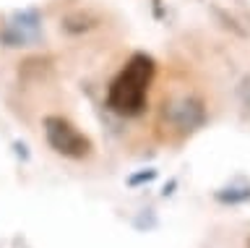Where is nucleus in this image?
Here are the masks:
<instances>
[{
    "label": "nucleus",
    "mask_w": 250,
    "mask_h": 248,
    "mask_svg": "<svg viewBox=\"0 0 250 248\" xmlns=\"http://www.w3.org/2000/svg\"><path fill=\"white\" fill-rule=\"evenodd\" d=\"M91 26H97V21L89 19V16H83V13H76V16H68L65 21H62V29L70 32V34L86 32V29H91Z\"/></svg>",
    "instance_id": "nucleus-6"
},
{
    "label": "nucleus",
    "mask_w": 250,
    "mask_h": 248,
    "mask_svg": "<svg viewBox=\"0 0 250 248\" xmlns=\"http://www.w3.org/2000/svg\"><path fill=\"white\" fill-rule=\"evenodd\" d=\"M214 199L219 201V204H245V201H250V185H227V188H219L214 191Z\"/></svg>",
    "instance_id": "nucleus-5"
},
{
    "label": "nucleus",
    "mask_w": 250,
    "mask_h": 248,
    "mask_svg": "<svg viewBox=\"0 0 250 248\" xmlns=\"http://www.w3.org/2000/svg\"><path fill=\"white\" fill-rule=\"evenodd\" d=\"M39 32H42V19L39 11L26 8V11H16L8 24L0 32V42L5 47H29V45L39 42Z\"/></svg>",
    "instance_id": "nucleus-4"
},
{
    "label": "nucleus",
    "mask_w": 250,
    "mask_h": 248,
    "mask_svg": "<svg viewBox=\"0 0 250 248\" xmlns=\"http://www.w3.org/2000/svg\"><path fill=\"white\" fill-rule=\"evenodd\" d=\"M248 105H250V97H248Z\"/></svg>",
    "instance_id": "nucleus-10"
},
{
    "label": "nucleus",
    "mask_w": 250,
    "mask_h": 248,
    "mask_svg": "<svg viewBox=\"0 0 250 248\" xmlns=\"http://www.w3.org/2000/svg\"><path fill=\"white\" fill-rule=\"evenodd\" d=\"M175 185H177V183H175V180H172L169 185H164V191H162V193H164V196H169V193H172V188H175Z\"/></svg>",
    "instance_id": "nucleus-9"
},
{
    "label": "nucleus",
    "mask_w": 250,
    "mask_h": 248,
    "mask_svg": "<svg viewBox=\"0 0 250 248\" xmlns=\"http://www.w3.org/2000/svg\"><path fill=\"white\" fill-rule=\"evenodd\" d=\"M154 178H156V170H154V167H146V170H141V173H133V175H130L125 183H128L130 188H138V185H146V183H151Z\"/></svg>",
    "instance_id": "nucleus-7"
},
{
    "label": "nucleus",
    "mask_w": 250,
    "mask_h": 248,
    "mask_svg": "<svg viewBox=\"0 0 250 248\" xmlns=\"http://www.w3.org/2000/svg\"><path fill=\"white\" fill-rule=\"evenodd\" d=\"M206 118V107L198 97H180L162 105V120H167L172 128L183 131V134H193V131L203 128Z\"/></svg>",
    "instance_id": "nucleus-3"
},
{
    "label": "nucleus",
    "mask_w": 250,
    "mask_h": 248,
    "mask_svg": "<svg viewBox=\"0 0 250 248\" xmlns=\"http://www.w3.org/2000/svg\"><path fill=\"white\" fill-rule=\"evenodd\" d=\"M42 126H44V138L55 154H60L65 159L91 157V152H94L91 138L81 134L68 118H62V115H47Z\"/></svg>",
    "instance_id": "nucleus-2"
},
{
    "label": "nucleus",
    "mask_w": 250,
    "mask_h": 248,
    "mask_svg": "<svg viewBox=\"0 0 250 248\" xmlns=\"http://www.w3.org/2000/svg\"><path fill=\"white\" fill-rule=\"evenodd\" d=\"M156 76V63L146 52H133L123 71L107 89V107L120 118H138L148 105V87Z\"/></svg>",
    "instance_id": "nucleus-1"
},
{
    "label": "nucleus",
    "mask_w": 250,
    "mask_h": 248,
    "mask_svg": "<svg viewBox=\"0 0 250 248\" xmlns=\"http://www.w3.org/2000/svg\"><path fill=\"white\" fill-rule=\"evenodd\" d=\"M13 149H16V154H19L21 159H29V149H26L23 141H13Z\"/></svg>",
    "instance_id": "nucleus-8"
}]
</instances>
